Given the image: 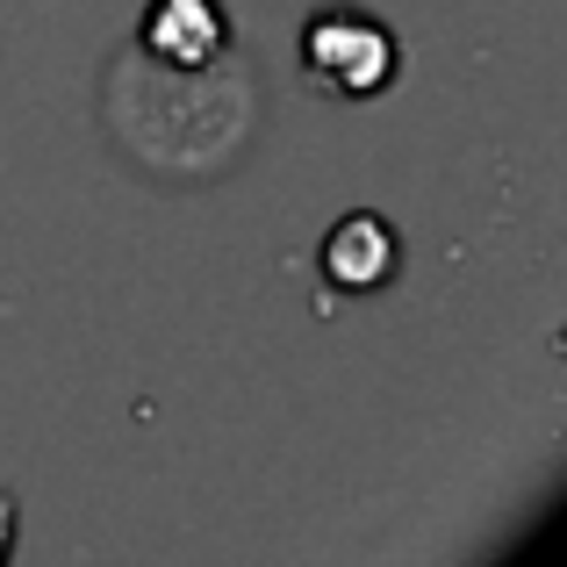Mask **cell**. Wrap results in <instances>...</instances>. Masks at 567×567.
<instances>
[{"mask_svg":"<svg viewBox=\"0 0 567 567\" xmlns=\"http://www.w3.org/2000/svg\"><path fill=\"white\" fill-rule=\"evenodd\" d=\"M302 72H309L317 94L374 101V94L395 86L402 43L388 37L374 14H360V8H323V14H309V29H302Z\"/></svg>","mask_w":567,"mask_h":567,"instance_id":"1","label":"cell"},{"mask_svg":"<svg viewBox=\"0 0 567 567\" xmlns=\"http://www.w3.org/2000/svg\"><path fill=\"white\" fill-rule=\"evenodd\" d=\"M137 51L173 72H208L230 51V14L216 0H152L137 22Z\"/></svg>","mask_w":567,"mask_h":567,"instance_id":"2","label":"cell"},{"mask_svg":"<svg viewBox=\"0 0 567 567\" xmlns=\"http://www.w3.org/2000/svg\"><path fill=\"white\" fill-rule=\"evenodd\" d=\"M395 266H402V245H395V230H388L381 216H346L331 237H323V274L338 280V288H352V295H374L395 280Z\"/></svg>","mask_w":567,"mask_h":567,"instance_id":"3","label":"cell"},{"mask_svg":"<svg viewBox=\"0 0 567 567\" xmlns=\"http://www.w3.org/2000/svg\"><path fill=\"white\" fill-rule=\"evenodd\" d=\"M8 546H14V496L0 488V560H8Z\"/></svg>","mask_w":567,"mask_h":567,"instance_id":"4","label":"cell"}]
</instances>
